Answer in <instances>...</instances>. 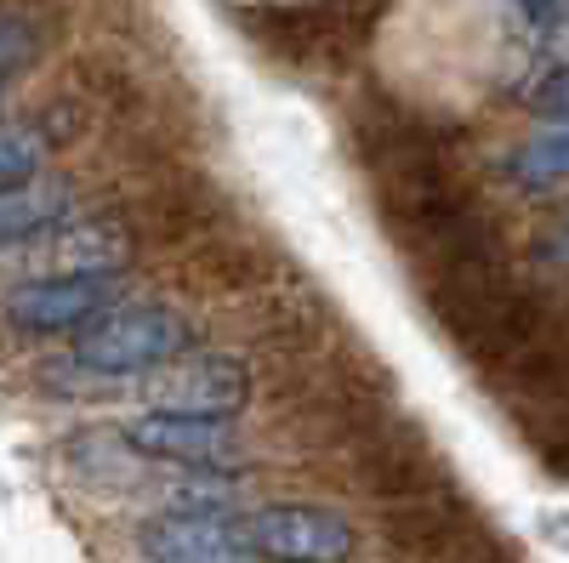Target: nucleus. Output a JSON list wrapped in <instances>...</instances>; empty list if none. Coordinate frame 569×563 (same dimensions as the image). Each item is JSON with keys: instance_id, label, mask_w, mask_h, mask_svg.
<instances>
[{"instance_id": "obj_1", "label": "nucleus", "mask_w": 569, "mask_h": 563, "mask_svg": "<svg viewBox=\"0 0 569 563\" xmlns=\"http://www.w3.org/2000/svg\"><path fill=\"white\" fill-rule=\"evenodd\" d=\"M200 324L188 319L177 302H120L109 313H98L74 342V364L86 375H103V382H120V375H154L171 359L194 353Z\"/></svg>"}, {"instance_id": "obj_2", "label": "nucleus", "mask_w": 569, "mask_h": 563, "mask_svg": "<svg viewBox=\"0 0 569 563\" xmlns=\"http://www.w3.org/2000/svg\"><path fill=\"white\" fill-rule=\"evenodd\" d=\"M131 228V240H137V257L142 251H194L206 240H217V233L233 228V205L217 194V188L200 177V171H149V177H131L126 188V200L114 205Z\"/></svg>"}, {"instance_id": "obj_3", "label": "nucleus", "mask_w": 569, "mask_h": 563, "mask_svg": "<svg viewBox=\"0 0 569 563\" xmlns=\"http://www.w3.org/2000/svg\"><path fill=\"white\" fill-rule=\"evenodd\" d=\"M382 18V0H297V7H246V34L279 63H348Z\"/></svg>"}, {"instance_id": "obj_4", "label": "nucleus", "mask_w": 569, "mask_h": 563, "mask_svg": "<svg viewBox=\"0 0 569 563\" xmlns=\"http://www.w3.org/2000/svg\"><path fill=\"white\" fill-rule=\"evenodd\" d=\"M342 484L359 495V501H376V506H393V501H410V495H427L450 484V466L439 455V444L427 439L421 421L410 415H382L365 439H353L342 455Z\"/></svg>"}, {"instance_id": "obj_5", "label": "nucleus", "mask_w": 569, "mask_h": 563, "mask_svg": "<svg viewBox=\"0 0 569 563\" xmlns=\"http://www.w3.org/2000/svg\"><path fill=\"white\" fill-rule=\"evenodd\" d=\"M257 399V370L246 353H217L194 348L171 359L166 370L142 375V404L171 410V415H206V421H233Z\"/></svg>"}, {"instance_id": "obj_6", "label": "nucleus", "mask_w": 569, "mask_h": 563, "mask_svg": "<svg viewBox=\"0 0 569 563\" xmlns=\"http://www.w3.org/2000/svg\"><path fill=\"white\" fill-rule=\"evenodd\" d=\"M284 279H297L291 268H284V257L268 240L240 233V228H228V233H217V240L182 251L171 262V285L177 291L222 302V308H240L251 296H268L273 285H284Z\"/></svg>"}, {"instance_id": "obj_7", "label": "nucleus", "mask_w": 569, "mask_h": 563, "mask_svg": "<svg viewBox=\"0 0 569 563\" xmlns=\"http://www.w3.org/2000/svg\"><path fill=\"white\" fill-rule=\"evenodd\" d=\"M246 541L257 563H353L359 524L325 501H268L246 512Z\"/></svg>"}, {"instance_id": "obj_8", "label": "nucleus", "mask_w": 569, "mask_h": 563, "mask_svg": "<svg viewBox=\"0 0 569 563\" xmlns=\"http://www.w3.org/2000/svg\"><path fill=\"white\" fill-rule=\"evenodd\" d=\"M353 154L359 165L376 177V188L382 182H399V177H416V171H433V165H456V131L421 120L399 103H365L353 114Z\"/></svg>"}, {"instance_id": "obj_9", "label": "nucleus", "mask_w": 569, "mask_h": 563, "mask_svg": "<svg viewBox=\"0 0 569 563\" xmlns=\"http://www.w3.org/2000/svg\"><path fill=\"white\" fill-rule=\"evenodd\" d=\"M126 302V273H40L0 296V319L34 336L86 331L98 313Z\"/></svg>"}, {"instance_id": "obj_10", "label": "nucleus", "mask_w": 569, "mask_h": 563, "mask_svg": "<svg viewBox=\"0 0 569 563\" xmlns=\"http://www.w3.org/2000/svg\"><path fill=\"white\" fill-rule=\"evenodd\" d=\"M137 455L166 461V466H188V473H246V439L240 421H206V415H171V410H149L137 415L120 433Z\"/></svg>"}, {"instance_id": "obj_11", "label": "nucleus", "mask_w": 569, "mask_h": 563, "mask_svg": "<svg viewBox=\"0 0 569 563\" xmlns=\"http://www.w3.org/2000/svg\"><path fill=\"white\" fill-rule=\"evenodd\" d=\"M142 563H257L240 519H194V512H154L131 530Z\"/></svg>"}, {"instance_id": "obj_12", "label": "nucleus", "mask_w": 569, "mask_h": 563, "mask_svg": "<svg viewBox=\"0 0 569 563\" xmlns=\"http://www.w3.org/2000/svg\"><path fill=\"white\" fill-rule=\"evenodd\" d=\"M467 524H479V506H472L456 484H439L427 495L382 506V519H376V541H382L393 557H405V563H421L427 552H439Z\"/></svg>"}, {"instance_id": "obj_13", "label": "nucleus", "mask_w": 569, "mask_h": 563, "mask_svg": "<svg viewBox=\"0 0 569 563\" xmlns=\"http://www.w3.org/2000/svg\"><path fill=\"white\" fill-rule=\"evenodd\" d=\"M552 336H563V308H558V296L530 291V285H512L507 302H501L496 319H490V331L467 348V359L479 364V375L490 382V375H501L507 364H518L525 353H536V348L552 342Z\"/></svg>"}, {"instance_id": "obj_14", "label": "nucleus", "mask_w": 569, "mask_h": 563, "mask_svg": "<svg viewBox=\"0 0 569 563\" xmlns=\"http://www.w3.org/2000/svg\"><path fill=\"white\" fill-rule=\"evenodd\" d=\"M74 217L69 177H29L18 188H0V245H23L40 233H58Z\"/></svg>"}, {"instance_id": "obj_15", "label": "nucleus", "mask_w": 569, "mask_h": 563, "mask_svg": "<svg viewBox=\"0 0 569 563\" xmlns=\"http://www.w3.org/2000/svg\"><path fill=\"white\" fill-rule=\"evenodd\" d=\"M251 479H257V466H246V473H188V466H171V473L160 479V490H154V501H160V512H194V519H240Z\"/></svg>"}, {"instance_id": "obj_16", "label": "nucleus", "mask_w": 569, "mask_h": 563, "mask_svg": "<svg viewBox=\"0 0 569 563\" xmlns=\"http://www.w3.org/2000/svg\"><path fill=\"white\" fill-rule=\"evenodd\" d=\"M58 34L52 0H0V86L29 74Z\"/></svg>"}, {"instance_id": "obj_17", "label": "nucleus", "mask_w": 569, "mask_h": 563, "mask_svg": "<svg viewBox=\"0 0 569 563\" xmlns=\"http://www.w3.org/2000/svg\"><path fill=\"white\" fill-rule=\"evenodd\" d=\"M512 182H525V188H552L569 177V120H547L536 137H525V143L512 149L507 160Z\"/></svg>"}, {"instance_id": "obj_18", "label": "nucleus", "mask_w": 569, "mask_h": 563, "mask_svg": "<svg viewBox=\"0 0 569 563\" xmlns=\"http://www.w3.org/2000/svg\"><path fill=\"white\" fill-rule=\"evenodd\" d=\"M46 149L52 143L40 137V125H0V188H18V182L40 177Z\"/></svg>"}, {"instance_id": "obj_19", "label": "nucleus", "mask_w": 569, "mask_h": 563, "mask_svg": "<svg viewBox=\"0 0 569 563\" xmlns=\"http://www.w3.org/2000/svg\"><path fill=\"white\" fill-rule=\"evenodd\" d=\"M530 109H536L541 120H569V69H552V74L536 86Z\"/></svg>"}, {"instance_id": "obj_20", "label": "nucleus", "mask_w": 569, "mask_h": 563, "mask_svg": "<svg viewBox=\"0 0 569 563\" xmlns=\"http://www.w3.org/2000/svg\"><path fill=\"white\" fill-rule=\"evenodd\" d=\"M536 257H541V262H552V268H563V262H569V211H563V217L541 233V240H536Z\"/></svg>"}, {"instance_id": "obj_21", "label": "nucleus", "mask_w": 569, "mask_h": 563, "mask_svg": "<svg viewBox=\"0 0 569 563\" xmlns=\"http://www.w3.org/2000/svg\"><path fill=\"white\" fill-rule=\"evenodd\" d=\"M536 455H541V466H547V473L569 479V439H558V444H547V450H536Z\"/></svg>"}, {"instance_id": "obj_22", "label": "nucleus", "mask_w": 569, "mask_h": 563, "mask_svg": "<svg viewBox=\"0 0 569 563\" xmlns=\"http://www.w3.org/2000/svg\"><path fill=\"white\" fill-rule=\"evenodd\" d=\"M525 12H530V18H552L558 0H525Z\"/></svg>"}]
</instances>
